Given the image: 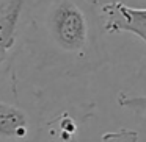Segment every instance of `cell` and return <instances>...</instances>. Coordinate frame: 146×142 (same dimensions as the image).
I'll use <instances>...</instances> for the list:
<instances>
[{
  "label": "cell",
  "mask_w": 146,
  "mask_h": 142,
  "mask_svg": "<svg viewBox=\"0 0 146 142\" xmlns=\"http://www.w3.org/2000/svg\"><path fill=\"white\" fill-rule=\"evenodd\" d=\"M27 10L19 50L38 70L82 77L108 61L98 0H33Z\"/></svg>",
  "instance_id": "6da1fadb"
},
{
  "label": "cell",
  "mask_w": 146,
  "mask_h": 142,
  "mask_svg": "<svg viewBox=\"0 0 146 142\" xmlns=\"http://www.w3.org/2000/svg\"><path fill=\"white\" fill-rule=\"evenodd\" d=\"M29 0H0V78L14 77L21 31Z\"/></svg>",
  "instance_id": "7a4b0ae2"
},
{
  "label": "cell",
  "mask_w": 146,
  "mask_h": 142,
  "mask_svg": "<svg viewBox=\"0 0 146 142\" xmlns=\"http://www.w3.org/2000/svg\"><path fill=\"white\" fill-rule=\"evenodd\" d=\"M39 123L22 103L0 98V142H33L39 134Z\"/></svg>",
  "instance_id": "3957f363"
},
{
  "label": "cell",
  "mask_w": 146,
  "mask_h": 142,
  "mask_svg": "<svg viewBox=\"0 0 146 142\" xmlns=\"http://www.w3.org/2000/svg\"><path fill=\"white\" fill-rule=\"evenodd\" d=\"M99 11L105 33H130L146 44V8H133L123 2H108L101 5Z\"/></svg>",
  "instance_id": "277c9868"
},
{
  "label": "cell",
  "mask_w": 146,
  "mask_h": 142,
  "mask_svg": "<svg viewBox=\"0 0 146 142\" xmlns=\"http://www.w3.org/2000/svg\"><path fill=\"white\" fill-rule=\"evenodd\" d=\"M44 131L47 142H79V120L69 111H61L46 122Z\"/></svg>",
  "instance_id": "5b68a950"
},
{
  "label": "cell",
  "mask_w": 146,
  "mask_h": 142,
  "mask_svg": "<svg viewBox=\"0 0 146 142\" xmlns=\"http://www.w3.org/2000/svg\"><path fill=\"white\" fill-rule=\"evenodd\" d=\"M118 105L123 109L145 114L146 113V95H132V94H127V92H119L118 94Z\"/></svg>",
  "instance_id": "8992f818"
},
{
  "label": "cell",
  "mask_w": 146,
  "mask_h": 142,
  "mask_svg": "<svg viewBox=\"0 0 146 142\" xmlns=\"http://www.w3.org/2000/svg\"><path fill=\"white\" fill-rule=\"evenodd\" d=\"M101 142H138V133L133 130L121 128L118 131L104 133Z\"/></svg>",
  "instance_id": "52a82bcc"
}]
</instances>
